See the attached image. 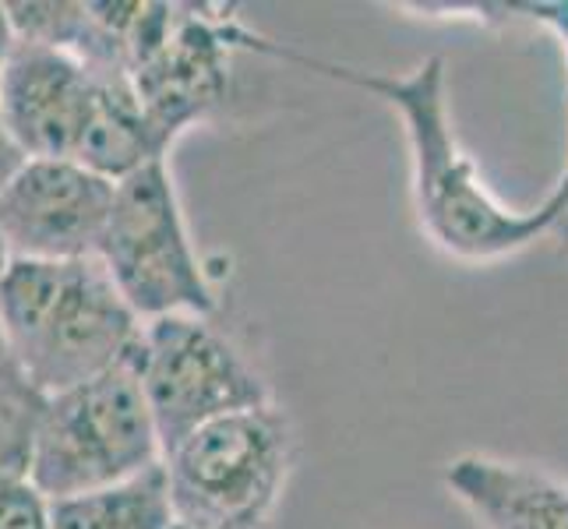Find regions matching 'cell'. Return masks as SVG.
Instances as JSON below:
<instances>
[{
	"mask_svg": "<svg viewBox=\"0 0 568 529\" xmlns=\"http://www.w3.org/2000/svg\"><path fill=\"white\" fill-rule=\"evenodd\" d=\"M237 50L301 64L315 74L332 78V82L371 92L375 100L396 110L406 131L409 166H414L417 223L430 237V244L459 262L484 265L530 247L534 241L551 233L558 212L568 202V173L530 212L505 208L484 187V176L459 145L453 116H448V85H445L442 53L424 57L406 74H382V71H364V68H349V64L322 61V57L290 50L247 26L237 29Z\"/></svg>",
	"mask_w": 568,
	"mask_h": 529,
	"instance_id": "6da1fadb",
	"label": "cell"
},
{
	"mask_svg": "<svg viewBox=\"0 0 568 529\" xmlns=\"http://www.w3.org/2000/svg\"><path fill=\"white\" fill-rule=\"evenodd\" d=\"M139 332L100 258L11 262L0 283V336L43 399L116 367Z\"/></svg>",
	"mask_w": 568,
	"mask_h": 529,
	"instance_id": "7a4b0ae2",
	"label": "cell"
},
{
	"mask_svg": "<svg viewBox=\"0 0 568 529\" xmlns=\"http://www.w3.org/2000/svg\"><path fill=\"white\" fill-rule=\"evenodd\" d=\"M163 462L139 375L124 357L74 388L43 399L26 480L47 501L95 491Z\"/></svg>",
	"mask_w": 568,
	"mask_h": 529,
	"instance_id": "3957f363",
	"label": "cell"
},
{
	"mask_svg": "<svg viewBox=\"0 0 568 529\" xmlns=\"http://www.w3.org/2000/svg\"><path fill=\"white\" fill-rule=\"evenodd\" d=\"M293 427L276 403L220 417L163 456L184 529H265L286 491Z\"/></svg>",
	"mask_w": 568,
	"mask_h": 529,
	"instance_id": "277c9868",
	"label": "cell"
},
{
	"mask_svg": "<svg viewBox=\"0 0 568 529\" xmlns=\"http://www.w3.org/2000/svg\"><path fill=\"white\" fill-rule=\"evenodd\" d=\"M95 258L139 322L166 315L212 318L220 301L194 251L170 163H149L113 184Z\"/></svg>",
	"mask_w": 568,
	"mask_h": 529,
	"instance_id": "5b68a950",
	"label": "cell"
},
{
	"mask_svg": "<svg viewBox=\"0 0 568 529\" xmlns=\"http://www.w3.org/2000/svg\"><path fill=\"white\" fill-rule=\"evenodd\" d=\"M128 360L139 375L163 456L212 420L272 403L268 382L202 315L142 322Z\"/></svg>",
	"mask_w": 568,
	"mask_h": 529,
	"instance_id": "8992f818",
	"label": "cell"
},
{
	"mask_svg": "<svg viewBox=\"0 0 568 529\" xmlns=\"http://www.w3.org/2000/svg\"><path fill=\"white\" fill-rule=\"evenodd\" d=\"M237 29V14L230 11L139 0L128 29V78L170 145L226 100Z\"/></svg>",
	"mask_w": 568,
	"mask_h": 529,
	"instance_id": "52a82bcc",
	"label": "cell"
},
{
	"mask_svg": "<svg viewBox=\"0 0 568 529\" xmlns=\"http://www.w3.org/2000/svg\"><path fill=\"white\" fill-rule=\"evenodd\" d=\"M113 181L74 160H26L0 187V241L11 262L95 258Z\"/></svg>",
	"mask_w": 568,
	"mask_h": 529,
	"instance_id": "ba28073f",
	"label": "cell"
},
{
	"mask_svg": "<svg viewBox=\"0 0 568 529\" xmlns=\"http://www.w3.org/2000/svg\"><path fill=\"white\" fill-rule=\"evenodd\" d=\"M95 74L74 53L11 39L0 71V113L26 160H74L89 128Z\"/></svg>",
	"mask_w": 568,
	"mask_h": 529,
	"instance_id": "9c48e42d",
	"label": "cell"
},
{
	"mask_svg": "<svg viewBox=\"0 0 568 529\" xmlns=\"http://www.w3.org/2000/svg\"><path fill=\"white\" fill-rule=\"evenodd\" d=\"M445 487L484 529H568V484L534 462L469 452L445 466Z\"/></svg>",
	"mask_w": 568,
	"mask_h": 529,
	"instance_id": "30bf717a",
	"label": "cell"
},
{
	"mask_svg": "<svg viewBox=\"0 0 568 529\" xmlns=\"http://www.w3.org/2000/svg\"><path fill=\"white\" fill-rule=\"evenodd\" d=\"M163 462L95 491L50 501V529H173Z\"/></svg>",
	"mask_w": 568,
	"mask_h": 529,
	"instance_id": "8fae6325",
	"label": "cell"
},
{
	"mask_svg": "<svg viewBox=\"0 0 568 529\" xmlns=\"http://www.w3.org/2000/svg\"><path fill=\"white\" fill-rule=\"evenodd\" d=\"M43 396L32 388L0 336V480H22L29 474V452Z\"/></svg>",
	"mask_w": 568,
	"mask_h": 529,
	"instance_id": "7c38bea8",
	"label": "cell"
},
{
	"mask_svg": "<svg viewBox=\"0 0 568 529\" xmlns=\"http://www.w3.org/2000/svg\"><path fill=\"white\" fill-rule=\"evenodd\" d=\"M0 529H50V501L22 480H0Z\"/></svg>",
	"mask_w": 568,
	"mask_h": 529,
	"instance_id": "4fadbf2b",
	"label": "cell"
},
{
	"mask_svg": "<svg viewBox=\"0 0 568 529\" xmlns=\"http://www.w3.org/2000/svg\"><path fill=\"white\" fill-rule=\"evenodd\" d=\"M11 22H8V11H4V0H0V71H4V61H8V50H11ZM26 163V155L18 152V145L11 142V134L4 128V113H0V187H4L11 176L18 173V166Z\"/></svg>",
	"mask_w": 568,
	"mask_h": 529,
	"instance_id": "5bb4252c",
	"label": "cell"
},
{
	"mask_svg": "<svg viewBox=\"0 0 568 529\" xmlns=\"http://www.w3.org/2000/svg\"><path fill=\"white\" fill-rule=\"evenodd\" d=\"M508 18H530V22L547 26L568 53V0H523V4H508Z\"/></svg>",
	"mask_w": 568,
	"mask_h": 529,
	"instance_id": "9a60e30c",
	"label": "cell"
},
{
	"mask_svg": "<svg viewBox=\"0 0 568 529\" xmlns=\"http://www.w3.org/2000/svg\"><path fill=\"white\" fill-rule=\"evenodd\" d=\"M568 173V170H565ZM551 237L558 241V254H568V202H565V208L558 212V220H555V226H551Z\"/></svg>",
	"mask_w": 568,
	"mask_h": 529,
	"instance_id": "2e32d148",
	"label": "cell"
},
{
	"mask_svg": "<svg viewBox=\"0 0 568 529\" xmlns=\"http://www.w3.org/2000/svg\"><path fill=\"white\" fill-rule=\"evenodd\" d=\"M8 265H11V254H8L4 241H0V283H4V272H8Z\"/></svg>",
	"mask_w": 568,
	"mask_h": 529,
	"instance_id": "e0dca14e",
	"label": "cell"
},
{
	"mask_svg": "<svg viewBox=\"0 0 568 529\" xmlns=\"http://www.w3.org/2000/svg\"><path fill=\"white\" fill-rule=\"evenodd\" d=\"M173 529H184V526H173Z\"/></svg>",
	"mask_w": 568,
	"mask_h": 529,
	"instance_id": "ac0fdd59",
	"label": "cell"
}]
</instances>
